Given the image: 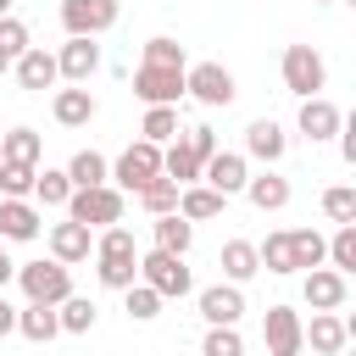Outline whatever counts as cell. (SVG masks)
<instances>
[{"instance_id":"obj_47","label":"cell","mask_w":356,"mask_h":356,"mask_svg":"<svg viewBox=\"0 0 356 356\" xmlns=\"http://www.w3.org/2000/svg\"><path fill=\"white\" fill-rule=\"evenodd\" d=\"M11 278H17V261H11V256H6V245H0V289H6Z\"/></svg>"},{"instance_id":"obj_50","label":"cell","mask_w":356,"mask_h":356,"mask_svg":"<svg viewBox=\"0 0 356 356\" xmlns=\"http://www.w3.org/2000/svg\"><path fill=\"white\" fill-rule=\"evenodd\" d=\"M317 6H334V0H317Z\"/></svg>"},{"instance_id":"obj_34","label":"cell","mask_w":356,"mask_h":356,"mask_svg":"<svg viewBox=\"0 0 356 356\" xmlns=\"http://www.w3.org/2000/svg\"><path fill=\"white\" fill-rule=\"evenodd\" d=\"M256 261H261L267 273H295V250H289V228H284V234H267V239L256 245Z\"/></svg>"},{"instance_id":"obj_6","label":"cell","mask_w":356,"mask_h":356,"mask_svg":"<svg viewBox=\"0 0 356 356\" xmlns=\"http://www.w3.org/2000/svg\"><path fill=\"white\" fill-rule=\"evenodd\" d=\"M111 178H117V189H128V195H139L150 178H161V145H128L122 156H117V167H111Z\"/></svg>"},{"instance_id":"obj_27","label":"cell","mask_w":356,"mask_h":356,"mask_svg":"<svg viewBox=\"0 0 356 356\" xmlns=\"http://www.w3.org/2000/svg\"><path fill=\"white\" fill-rule=\"evenodd\" d=\"M189 245H195V222H184L178 211L156 217V250H167V256H184Z\"/></svg>"},{"instance_id":"obj_19","label":"cell","mask_w":356,"mask_h":356,"mask_svg":"<svg viewBox=\"0 0 356 356\" xmlns=\"http://www.w3.org/2000/svg\"><path fill=\"white\" fill-rule=\"evenodd\" d=\"M39 206L33 200H6L0 195V239H17V245H28V239H39Z\"/></svg>"},{"instance_id":"obj_24","label":"cell","mask_w":356,"mask_h":356,"mask_svg":"<svg viewBox=\"0 0 356 356\" xmlns=\"http://www.w3.org/2000/svg\"><path fill=\"white\" fill-rule=\"evenodd\" d=\"M61 172L72 178V189H100V184L111 178V167H106V156H100V150H78Z\"/></svg>"},{"instance_id":"obj_15","label":"cell","mask_w":356,"mask_h":356,"mask_svg":"<svg viewBox=\"0 0 356 356\" xmlns=\"http://www.w3.org/2000/svg\"><path fill=\"white\" fill-rule=\"evenodd\" d=\"M89 250H95V234L83 228V222H56L50 228V261H61V267H72V261H89Z\"/></svg>"},{"instance_id":"obj_48","label":"cell","mask_w":356,"mask_h":356,"mask_svg":"<svg viewBox=\"0 0 356 356\" xmlns=\"http://www.w3.org/2000/svg\"><path fill=\"white\" fill-rule=\"evenodd\" d=\"M6 72H11V61H6V56H0V78H6Z\"/></svg>"},{"instance_id":"obj_23","label":"cell","mask_w":356,"mask_h":356,"mask_svg":"<svg viewBox=\"0 0 356 356\" xmlns=\"http://www.w3.org/2000/svg\"><path fill=\"white\" fill-rule=\"evenodd\" d=\"M245 195H250L256 211H284V206H289V178H278V172L245 178Z\"/></svg>"},{"instance_id":"obj_30","label":"cell","mask_w":356,"mask_h":356,"mask_svg":"<svg viewBox=\"0 0 356 356\" xmlns=\"http://www.w3.org/2000/svg\"><path fill=\"white\" fill-rule=\"evenodd\" d=\"M95 261H139V245H134V234H128L122 222H111V228L95 239Z\"/></svg>"},{"instance_id":"obj_49","label":"cell","mask_w":356,"mask_h":356,"mask_svg":"<svg viewBox=\"0 0 356 356\" xmlns=\"http://www.w3.org/2000/svg\"><path fill=\"white\" fill-rule=\"evenodd\" d=\"M0 17H11V0H0Z\"/></svg>"},{"instance_id":"obj_52","label":"cell","mask_w":356,"mask_h":356,"mask_svg":"<svg viewBox=\"0 0 356 356\" xmlns=\"http://www.w3.org/2000/svg\"><path fill=\"white\" fill-rule=\"evenodd\" d=\"M0 245H6V239H0Z\"/></svg>"},{"instance_id":"obj_11","label":"cell","mask_w":356,"mask_h":356,"mask_svg":"<svg viewBox=\"0 0 356 356\" xmlns=\"http://www.w3.org/2000/svg\"><path fill=\"white\" fill-rule=\"evenodd\" d=\"M200 317H206L211 328H239V317H245L239 284H211V289H200Z\"/></svg>"},{"instance_id":"obj_13","label":"cell","mask_w":356,"mask_h":356,"mask_svg":"<svg viewBox=\"0 0 356 356\" xmlns=\"http://www.w3.org/2000/svg\"><path fill=\"white\" fill-rule=\"evenodd\" d=\"M11 72H17V83H22V89H33V95H44V89L61 78V72H56V56H50L44 44H28V50L11 61Z\"/></svg>"},{"instance_id":"obj_22","label":"cell","mask_w":356,"mask_h":356,"mask_svg":"<svg viewBox=\"0 0 356 356\" xmlns=\"http://www.w3.org/2000/svg\"><path fill=\"white\" fill-rule=\"evenodd\" d=\"M200 167H206V161H200V156H195L184 139H172V145L161 150V178H172L178 189H189V184L200 178Z\"/></svg>"},{"instance_id":"obj_14","label":"cell","mask_w":356,"mask_h":356,"mask_svg":"<svg viewBox=\"0 0 356 356\" xmlns=\"http://www.w3.org/2000/svg\"><path fill=\"white\" fill-rule=\"evenodd\" d=\"M300 134L312 139V145H323V139H334L339 128H345V117H339V106L334 100H323V95H312V100H300Z\"/></svg>"},{"instance_id":"obj_9","label":"cell","mask_w":356,"mask_h":356,"mask_svg":"<svg viewBox=\"0 0 356 356\" xmlns=\"http://www.w3.org/2000/svg\"><path fill=\"white\" fill-rule=\"evenodd\" d=\"M134 95L145 106H178L184 100V67H139L134 72Z\"/></svg>"},{"instance_id":"obj_45","label":"cell","mask_w":356,"mask_h":356,"mask_svg":"<svg viewBox=\"0 0 356 356\" xmlns=\"http://www.w3.org/2000/svg\"><path fill=\"white\" fill-rule=\"evenodd\" d=\"M6 334H17V306H11L6 289H0V339H6Z\"/></svg>"},{"instance_id":"obj_20","label":"cell","mask_w":356,"mask_h":356,"mask_svg":"<svg viewBox=\"0 0 356 356\" xmlns=\"http://www.w3.org/2000/svg\"><path fill=\"white\" fill-rule=\"evenodd\" d=\"M50 111H56V122H61V128H89L100 106H95V95H89L83 83H72V89H56Z\"/></svg>"},{"instance_id":"obj_39","label":"cell","mask_w":356,"mask_h":356,"mask_svg":"<svg viewBox=\"0 0 356 356\" xmlns=\"http://www.w3.org/2000/svg\"><path fill=\"white\" fill-rule=\"evenodd\" d=\"M323 211H328V222H356V189H345V184H334V189H323Z\"/></svg>"},{"instance_id":"obj_7","label":"cell","mask_w":356,"mask_h":356,"mask_svg":"<svg viewBox=\"0 0 356 356\" xmlns=\"http://www.w3.org/2000/svg\"><path fill=\"white\" fill-rule=\"evenodd\" d=\"M117 22V0H61V28L67 39H95Z\"/></svg>"},{"instance_id":"obj_25","label":"cell","mask_w":356,"mask_h":356,"mask_svg":"<svg viewBox=\"0 0 356 356\" xmlns=\"http://www.w3.org/2000/svg\"><path fill=\"white\" fill-rule=\"evenodd\" d=\"M289 250H295V273H312L328 261V239L317 228H289Z\"/></svg>"},{"instance_id":"obj_28","label":"cell","mask_w":356,"mask_h":356,"mask_svg":"<svg viewBox=\"0 0 356 356\" xmlns=\"http://www.w3.org/2000/svg\"><path fill=\"white\" fill-rule=\"evenodd\" d=\"M222 273H228V284H245V278H256V273H261V261H256V245H250V239H228V245H222Z\"/></svg>"},{"instance_id":"obj_8","label":"cell","mask_w":356,"mask_h":356,"mask_svg":"<svg viewBox=\"0 0 356 356\" xmlns=\"http://www.w3.org/2000/svg\"><path fill=\"white\" fill-rule=\"evenodd\" d=\"M300 312L295 306H267V317H261V339H267V356H300Z\"/></svg>"},{"instance_id":"obj_1","label":"cell","mask_w":356,"mask_h":356,"mask_svg":"<svg viewBox=\"0 0 356 356\" xmlns=\"http://www.w3.org/2000/svg\"><path fill=\"white\" fill-rule=\"evenodd\" d=\"M17 284H22L28 306H61L72 295V273L61 261H17Z\"/></svg>"},{"instance_id":"obj_42","label":"cell","mask_w":356,"mask_h":356,"mask_svg":"<svg viewBox=\"0 0 356 356\" xmlns=\"http://www.w3.org/2000/svg\"><path fill=\"white\" fill-rule=\"evenodd\" d=\"M200 356H245V339H239V328H206V345H200Z\"/></svg>"},{"instance_id":"obj_2","label":"cell","mask_w":356,"mask_h":356,"mask_svg":"<svg viewBox=\"0 0 356 356\" xmlns=\"http://www.w3.org/2000/svg\"><path fill=\"white\" fill-rule=\"evenodd\" d=\"M67 217L83 222L89 234H95V228H111V222H122V189H111V184H100V189H72Z\"/></svg>"},{"instance_id":"obj_17","label":"cell","mask_w":356,"mask_h":356,"mask_svg":"<svg viewBox=\"0 0 356 356\" xmlns=\"http://www.w3.org/2000/svg\"><path fill=\"white\" fill-rule=\"evenodd\" d=\"M284 150H289V134L273 122V117H256L250 128H245V156H256V161H284Z\"/></svg>"},{"instance_id":"obj_33","label":"cell","mask_w":356,"mask_h":356,"mask_svg":"<svg viewBox=\"0 0 356 356\" xmlns=\"http://www.w3.org/2000/svg\"><path fill=\"white\" fill-rule=\"evenodd\" d=\"M33 200H39V206H67V200H72V178H67L61 167H44V172L33 178Z\"/></svg>"},{"instance_id":"obj_3","label":"cell","mask_w":356,"mask_h":356,"mask_svg":"<svg viewBox=\"0 0 356 356\" xmlns=\"http://www.w3.org/2000/svg\"><path fill=\"white\" fill-rule=\"evenodd\" d=\"M139 284H150L161 300H184V295L195 289V278H189L184 256H167V250H150V256H139Z\"/></svg>"},{"instance_id":"obj_31","label":"cell","mask_w":356,"mask_h":356,"mask_svg":"<svg viewBox=\"0 0 356 356\" xmlns=\"http://www.w3.org/2000/svg\"><path fill=\"white\" fill-rule=\"evenodd\" d=\"M139 134H145V145H172L178 139V106H150Z\"/></svg>"},{"instance_id":"obj_29","label":"cell","mask_w":356,"mask_h":356,"mask_svg":"<svg viewBox=\"0 0 356 356\" xmlns=\"http://www.w3.org/2000/svg\"><path fill=\"white\" fill-rule=\"evenodd\" d=\"M39 150H44V139H39L33 128H11V134L0 139V161H22V167H39Z\"/></svg>"},{"instance_id":"obj_16","label":"cell","mask_w":356,"mask_h":356,"mask_svg":"<svg viewBox=\"0 0 356 356\" xmlns=\"http://www.w3.org/2000/svg\"><path fill=\"white\" fill-rule=\"evenodd\" d=\"M95 67H100V44H95V39H67V44L56 50V72H61L67 83H89Z\"/></svg>"},{"instance_id":"obj_43","label":"cell","mask_w":356,"mask_h":356,"mask_svg":"<svg viewBox=\"0 0 356 356\" xmlns=\"http://www.w3.org/2000/svg\"><path fill=\"white\" fill-rule=\"evenodd\" d=\"M28 50V22H17V17H0V56L6 61H17Z\"/></svg>"},{"instance_id":"obj_18","label":"cell","mask_w":356,"mask_h":356,"mask_svg":"<svg viewBox=\"0 0 356 356\" xmlns=\"http://www.w3.org/2000/svg\"><path fill=\"white\" fill-rule=\"evenodd\" d=\"M345 295H350V284H345L334 267H312V273H306V306H312V312H339Z\"/></svg>"},{"instance_id":"obj_35","label":"cell","mask_w":356,"mask_h":356,"mask_svg":"<svg viewBox=\"0 0 356 356\" xmlns=\"http://www.w3.org/2000/svg\"><path fill=\"white\" fill-rule=\"evenodd\" d=\"M33 178H39V167L0 161V195H6V200H28V195H33Z\"/></svg>"},{"instance_id":"obj_10","label":"cell","mask_w":356,"mask_h":356,"mask_svg":"<svg viewBox=\"0 0 356 356\" xmlns=\"http://www.w3.org/2000/svg\"><path fill=\"white\" fill-rule=\"evenodd\" d=\"M200 178H206V189H217V195L228 200V195H245L250 167H245V156H239V150H211V156H206V167H200Z\"/></svg>"},{"instance_id":"obj_46","label":"cell","mask_w":356,"mask_h":356,"mask_svg":"<svg viewBox=\"0 0 356 356\" xmlns=\"http://www.w3.org/2000/svg\"><path fill=\"white\" fill-rule=\"evenodd\" d=\"M339 150H345V161H356V128H339Z\"/></svg>"},{"instance_id":"obj_26","label":"cell","mask_w":356,"mask_h":356,"mask_svg":"<svg viewBox=\"0 0 356 356\" xmlns=\"http://www.w3.org/2000/svg\"><path fill=\"white\" fill-rule=\"evenodd\" d=\"M17 334H22V339H33V345H50V339L61 334L56 306H22V312H17Z\"/></svg>"},{"instance_id":"obj_38","label":"cell","mask_w":356,"mask_h":356,"mask_svg":"<svg viewBox=\"0 0 356 356\" xmlns=\"http://www.w3.org/2000/svg\"><path fill=\"white\" fill-rule=\"evenodd\" d=\"M139 67H189V61H184V44L178 39L156 33V39H145V61Z\"/></svg>"},{"instance_id":"obj_44","label":"cell","mask_w":356,"mask_h":356,"mask_svg":"<svg viewBox=\"0 0 356 356\" xmlns=\"http://www.w3.org/2000/svg\"><path fill=\"white\" fill-rule=\"evenodd\" d=\"M184 145H189V150H195V156H200V161H206V156H211V150H217V134H211V128H206V122H195V128H184Z\"/></svg>"},{"instance_id":"obj_12","label":"cell","mask_w":356,"mask_h":356,"mask_svg":"<svg viewBox=\"0 0 356 356\" xmlns=\"http://www.w3.org/2000/svg\"><path fill=\"white\" fill-rule=\"evenodd\" d=\"M350 334H356V323H345L339 312H312V328H300V339H312L317 356H339Z\"/></svg>"},{"instance_id":"obj_41","label":"cell","mask_w":356,"mask_h":356,"mask_svg":"<svg viewBox=\"0 0 356 356\" xmlns=\"http://www.w3.org/2000/svg\"><path fill=\"white\" fill-rule=\"evenodd\" d=\"M95 278L106 289H128V284H139V261H95Z\"/></svg>"},{"instance_id":"obj_36","label":"cell","mask_w":356,"mask_h":356,"mask_svg":"<svg viewBox=\"0 0 356 356\" xmlns=\"http://www.w3.org/2000/svg\"><path fill=\"white\" fill-rule=\"evenodd\" d=\"M139 206H145L150 217H167V211H178V184H172V178H150V184L139 189Z\"/></svg>"},{"instance_id":"obj_5","label":"cell","mask_w":356,"mask_h":356,"mask_svg":"<svg viewBox=\"0 0 356 356\" xmlns=\"http://www.w3.org/2000/svg\"><path fill=\"white\" fill-rule=\"evenodd\" d=\"M184 95H195L200 106H228L239 89L222 61H195V67H184Z\"/></svg>"},{"instance_id":"obj_37","label":"cell","mask_w":356,"mask_h":356,"mask_svg":"<svg viewBox=\"0 0 356 356\" xmlns=\"http://www.w3.org/2000/svg\"><path fill=\"white\" fill-rule=\"evenodd\" d=\"M328 261H334V273H339V278H350V273H356V222H345V228L328 239Z\"/></svg>"},{"instance_id":"obj_40","label":"cell","mask_w":356,"mask_h":356,"mask_svg":"<svg viewBox=\"0 0 356 356\" xmlns=\"http://www.w3.org/2000/svg\"><path fill=\"white\" fill-rule=\"evenodd\" d=\"M122 295H128V317H134V323H150V317L161 312V295H156L150 284H128Z\"/></svg>"},{"instance_id":"obj_21","label":"cell","mask_w":356,"mask_h":356,"mask_svg":"<svg viewBox=\"0 0 356 356\" xmlns=\"http://www.w3.org/2000/svg\"><path fill=\"white\" fill-rule=\"evenodd\" d=\"M222 195L217 189H206V184H189V189H178V217L184 222H211V217H222Z\"/></svg>"},{"instance_id":"obj_4","label":"cell","mask_w":356,"mask_h":356,"mask_svg":"<svg viewBox=\"0 0 356 356\" xmlns=\"http://www.w3.org/2000/svg\"><path fill=\"white\" fill-rule=\"evenodd\" d=\"M323 83H328L323 56H317L312 44H289V50H284V89L300 95V100H312V95H323Z\"/></svg>"},{"instance_id":"obj_32","label":"cell","mask_w":356,"mask_h":356,"mask_svg":"<svg viewBox=\"0 0 356 356\" xmlns=\"http://www.w3.org/2000/svg\"><path fill=\"white\" fill-rule=\"evenodd\" d=\"M56 323H61V334H89L95 328V300L89 295H67L56 306Z\"/></svg>"},{"instance_id":"obj_51","label":"cell","mask_w":356,"mask_h":356,"mask_svg":"<svg viewBox=\"0 0 356 356\" xmlns=\"http://www.w3.org/2000/svg\"><path fill=\"white\" fill-rule=\"evenodd\" d=\"M339 356H345V350H339Z\"/></svg>"}]
</instances>
